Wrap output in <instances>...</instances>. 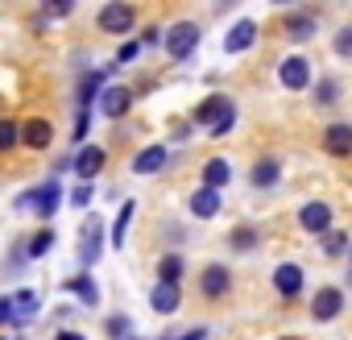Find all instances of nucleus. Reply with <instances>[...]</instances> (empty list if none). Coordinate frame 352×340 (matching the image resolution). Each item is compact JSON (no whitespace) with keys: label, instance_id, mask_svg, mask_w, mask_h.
<instances>
[{"label":"nucleus","instance_id":"22","mask_svg":"<svg viewBox=\"0 0 352 340\" xmlns=\"http://www.w3.org/2000/svg\"><path fill=\"white\" fill-rule=\"evenodd\" d=\"M183 274H187V262H183V253H162L157 257V282H170V286H179L183 282Z\"/></svg>","mask_w":352,"mask_h":340},{"label":"nucleus","instance_id":"41","mask_svg":"<svg viewBox=\"0 0 352 340\" xmlns=\"http://www.w3.org/2000/svg\"><path fill=\"white\" fill-rule=\"evenodd\" d=\"M54 340H87L83 332H54Z\"/></svg>","mask_w":352,"mask_h":340},{"label":"nucleus","instance_id":"11","mask_svg":"<svg viewBox=\"0 0 352 340\" xmlns=\"http://www.w3.org/2000/svg\"><path fill=\"white\" fill-rule=\"evenodd\" d=\"M253 42H257V21L253 17H241L224 34V54H245V50H253Z\"/></svg>","mask_w":352,"mask_h":340},{"label":"nucleus","instance_id":"30","mask_svg":"<svg viewBox=\"0 0 352 340\" xmlns=\"http://www.w3.org/2000/svg\"><path fill=\"white\" fill-rule=\"evenodd\" d=\"M50 245H54V233H50V229H42L38 237H30L25 257H46V253H50Z\"/></svg>","mask_w":352,"mask_h":340},{"label":"nucleus","instance_id":"3","mask_svg":"<svg viewBox=\"0 0 352 340\" xmlns=\"http://www.w3.org/2000/svg\"><path fill=\"white\" fill-rule=\"evenodd\" d=\"M162 42H166V54L174 63H183V59H191L199 50V25L195 21H179V25H170L162 34Z\"/></svg>","mask_w":352,"mask_h":340},{"label":"nucleus","instance_id":"16","mask_svg":"<svg viewBox=\"0 0 352 340\" xmlns=\"http://www.w3.org/2000/svg\"><path fill=\"white\" fill-rule=\"evenodd\" d=\"M278 179H282V162H278V158H257V162L249 166V187H257V191L278 187Z\"/></svg>","mask_w":352,"mask_h":340},{"label":"nucleus","instance_id":"14","mask_svg":"<svg viewBox=\"0 0 352 340\" xmlns=\"http://www.w3.org/2000/svg\"><path fill=\"white\" fill-rule=\"evenodd\" d=\"M274 290L290 303V299H298L302 295V266H294V262H282L278 270H274Z\"/></svg>","mask_w":352,"mask_h":340},{"label":"nucleus","instance_id":"43","mask_svg":"<svg viewBox=\"0 0 352 340\" xmlns=\"http://www.w3.org/2000/svg\"><path fill=\"white\" fill-rule=\"evenodd\" d=\"M348 262H352V249H348Z\"/></svg>","mask_w":352,"mask_h":340},{"label":"nucleus","instance_id":"35","mask_svg":"<svg viewBox=\"0 0 352 340\" xmlns=\"http://www.w3.org/2000/svg\"><path fill=\"white\" fill-rule=\"evenodd\" d=\"M87 133H91V112H87V108H79V116H75V133H71V137H75V141H83Z\"/></svg>","mask_w":352,"mask_h":340},{"label":"nucleus","instance_id":"15","mask_svg":"<svg viewBox=\"0 0 352 340\" xmlns=\"http://www.w3.org/2000/svg\"><path fill=\"white\" fill-rule=\"evenodd\" d=\"M323 149H327L331 158H348V153H352V125H348V120H331V125L323 129Z\"/></svg>","mask_w":352,"mask_h":340},{"label":"nucleus","instance_id":"24","mask_svg":"<svg viewBox=\"0 0 352 340\" xmlns=\"http://www.w3.org/2000/svg\"><path fill=\"white\" fill-rule=\"evenodd\" d=\"M108 71H112V67H100V71H91V75H83V79H79V108H87V104L100 96V87H104V79H108Z\"/></svg>","mask_w":352,"mask_h":340},{"label":"nucleus","instance_id":"21","mask_svg":"<svg viewBox=\"0 0 352 340\" xmlns=\"http://www.w3.org/2000/svg\"><path fill=\"white\" fill-rule=\"evenodd\" d=\"M63 290L79 295V303H83V307H100V286H96V278H91V274H75V278H67V282H63Z\"/></svg>","mask_w":352,"mask_h":340},{"label":"nucleus","instance_id":"36","mask_svg":"<svg viewBox=\"0 0 352 340\" xmlns=\"http://www.w3.org/2000/svg\"><path fill=\"white\" fill-rule=\"evenodd\" d=\"M137 54H141V42H124V46L116 50V63H133Z\"/></svg>","mask_w":352,"mask_h":340},{"label":"nucleus","instance_id":"25","mask_svg":"<svg viewBox=\"0 0 352 340\" xmlns=\"http://www.w3.org/2000/svg\"><path fill=\"white\" fill-rule=\"evenodd\" d=\"M9 299H13V323H25L38 315V290H17Z\"/></svg>","mask_w":352,"mask_h":340},{"label":"nucleus","instance_id":"13","mask_svg":"<svg viewBox=\"0 0 352 340\" xmlns=\"http://www.w3.org/2000/svg\"><path fill=\"white\" fill-rule=\"evenodd\" d=\"M129 108H133V92H129V87L112 83V87H104V92H100V112H104L108 120H120Z\"/></svg>","mask_w":352,"mask_h":340},{"label":"nucleus","instance_id":"23","mask_svg":"<svg viewBox=\"0 0 352 340\" xmlns=\"http://www.w3.org/2000/svg\"><path fill=\"white\" fill-rule=\"evenodd\" d=\"M162 166H166V145H145L133 158V175H157Z\"/></svg>","mask_w":352,"mask_h":340},{"label":"nucleus","instance_id":"26","mask_svg":"<svg viewBox=\"0 0 352 340\" xmlns=\"http://www.w3.org/2000/svg\"><path fill=\"white\" fill-rule=\"evenodd\" d=\"M133 212H137V204H133V200H124V204H120V212H116V220H112V233H108V241H112L116 249L124 245V233H129V220H133Z\"/></svg>","mask_w":352,"mask_h":340},{"label":"nucleus","instance_id":"33","mask_svg":"<svg viewBox=\"0 0 352 340\" xmlns=\"http://www.w3.org/2000/svg\"><path fill=\"white\" fill-rule=\"evenodd\" d=\"M331 50H336L340 59H352V25H344V30L336 34V42H331Z\"/></svg>","mask_w":352,"mask_h":340},{"label":"nucleus","instance_id":"32","mask_svg":"<svg viewBox=\"0 0 352 340\" xmlns=\"http://www.w3.org/2000/svg\"><path fill=\"white\" fill-rule=\"evenodd\" d=\"M104 328H108V336H112V340H129L133 319H129V315H108V323H104Z\"/></svg>","mask_w":352,"mask_h":340},{"label":"nucleus","instance_id":"19","mask_svg":"<svg viewBox=\"0 0 352 340\" xmlns=\"http://www.w3.org/2000/svg\"><path fill=\"white\" fill-rule=\"evenodd\" d=\"M179 303H183V290L170 286V282H157V286L149 290V307H153L157 315H174V311H179Z\"/></svg>","mask_w":352,"mask_h":340},{"label":"nucleus","instance_id":"12","mask_svg":"<svg viewBox=\"0 0 352 340\" xmlns=\"http://www.w3.org/2000/svg\"><path fill=\"white\" fill-rule=\"evenodd\" d=\"M187 208H191V216H195V220H216V216H220V208H224V195H220V191H212V187H199V191H191V195H187Z\"/></svg>","mask_w":352,"mask_h":340},{"label":"nucleus","instance_id":"37","mask_svg":"<svg viewBox=\"0 0 352 340\" xmlns=\"http://www.w3.org/2000/svg\"><path fill=\"white\" fill-rule=\"evenodd\" d=\"M157 42H162V30H157V25H149V30L141 34V46H157Z\"/></svg>","mask_w":352,"mask_h":340},{"label":"nucleus","instance_id":"31","mask_svg":"<svg viewBox=\"0 0 352 340\" xmlns=\"http://www.w3.org/2000/svg\"><path fill=\"white\" fill-rule=\"evenodd\" d=\"M336 100H340V83L323 75V79L315 83V104H336Z\"/></svg>","mask_w":352,"mask_h":340},{"label":"nucleus","instance_id":"29","mask_svg":"<svg viewBox=\"0 0 352 340\" xmlns=\"http://www.w3.org/2000/svg\"><path fill=\"white\" fill-rule=\"evenodd\" d=\"M17 145H21V125L0 120V153H9V149H17Z\"/></svg>","mask_w":352,"mask_h":340},{"label":"nucleus","instance_id":"39","mask_svg":"<svg viewBox=\"0 0 352 340\" xmlns=\"http://www.w3.org/2000/svg\"><path fill=\"white\" fill-rule=\"evenodd\" d=\"M0 323H13V299H0Z\"/></svg>","mask_w":352,"mask_h":340},{"label":"nucleus","instance_id":"10","mask_svg":"<svg viewBox=\"0 0 352 340\" xmlns=\"http://www.w3.org/2000/svg\"><path fill=\"white\" fill-rule=\"evenodd\" d=\"M340 311H344V290L340 286H319V295L311 299V315L319 323H331Z\"/></svg>","mask_w":352,"mask_h":340},{"label":"nucleus","instance_id":"20","mask_svg":"<svg viewBox=\"0 0 352 340\" xmlns=\"http://www.w3.org/2000/svg\"><path fill=\"white\" fill-rule=\"evenodd\" d=\"M228 179H232V162H228V158H208V162H204V187L224 191Z\"/></svg>","mask_w":352,"mask_h":340},{"label":"nucleus","instance_id":"9","mask_svg":"<svg viewBox=\"0 0 352 340\" xmlns=\"http://www.w3.org/2000/svg\"><path fill=\"white\" fill-rule=\"evenodd\" d=\"M298 224H302V233L323 237V233L331 229V208H327L323 200H311V204H302V208H298Z\"/></svg>","mask_w":352,"mask_h":340},{"label":"nucleus","instance_id":"5","mask_svg":"<svg viewBox=\"0 0 352 340\" xmlns=\"http://www.w3.org/2000/svg\"><path fill=\"white\" fill-rule=\"evenodd\" d=\"M278 83H282L286 92H307V87H311V63H307L302 54L282 59V63H278Z\"/></svg>","mask_w":352,"mask_h":340},{"label":"nucleus","instance_id":"27","mask_svg":"<svg viewBox=\"0 0 352 340\" xmlns=\"http://www.w3.org/2000/svg\"><path fill=\"white\" fill-rule=\"evenodd\" d=\"M348 249H352L348 233H340V229H327V233H323V253H327V257H344Z\"/></svg>","mask_w":352,"mask_h":340},{"label":"nucleus","instance_id":"1","mask_svg":"<svg viewBox=\"0 0 352 340\" xmlns=\"http://www.w3.org/2000/svg\"><path fill=\"white\" fill-rule=\"evenodd\" d=\"M195 125H208L212 129V137H228L232 133V125H236V104L228 100V96H220V92H212V96H204L199 100V108H195V116H191Z\"/></svg>","mask_w":352,"mask_h":340},{"label":"nucleus","instance_id":"34","mask_svg":"<svg viewBox=\"0 0 352 340\" xmlns=\"http://www.w3.org/2000/svg\"><path fill=\"white\" fill-rule=\"evenodd\" d=\"M91 200H96V187H91V183H79V187L71 191V204H75V208H87Z\"/></svg>","mask_w":352,"mask_h":340},{"label":"nucleus","instance_id":"7","mask_svg":"<svg viewBox=\"0 0 352 340\" xmlns=\"http://www.w3.org/2000/svg\"><path fill=\"white\" fill-rule=\"evenodd\" d=\"M228 290H232V270L220 266V262L204 266V274H199V295H204L208 303H216V299H224Z\"/></svg>","mask_w":352,"mask_h":340},{"label":"nucleus","instance_id":"28","mask_svg":"<svg viewBox=\"0 0 352 340\" xmlns=\"http://www.w3.org/2000/svg\"><path fill=\"white\" fill-rule=\"evenodd\" d=\"M228 245H232V253H249V249L257 245V233H253L249 224H236V229L228 233Z\"/></svg>","mask_w":352,"mask_h":340},{"label":"nucleus","instance_id":"6","mask_svg":"<svg viewBox=\"0 0 352 340\" xmlns=\"http://www.w3.org/2000/svg\"><path fill=\"white\" fill-rule=\"evenodd\" d=\"M100 253H104V224H100L96 216H87L83 237H79V266H83V274L100 262Z\"/></svg>","mask_w":352,"mask_h":340},{"label":"nucleus","instance_id":"40","mask_svg":"<svg viewBox=\"0 0 352 340\" xmlns=\"http://www.w3.org/2000/svg\"><path fill=\"white\" fill-rule=\"evenodd\" d=\"M208 336V328H191V332H183V336H174V340H204Z\"/></svg>","mask_w":352,"mask_h":340},{"label":"nucleus","instance_id":"17","mask_svg":"<svg viewBox=\"0 0 352 340\" xmlns=\"http://www.w3.org/2000/svg\"><path fill=\"white\" fill-rule=\"evenodd\" d=\"M282 34H286L290 42H311V38L319 34V21H315V13H286Z\"/></svg>","mask_w":352,"mask_h":340},{"label":"nucleus","instance_id":"4","mask_svg":"<svg viewBox=\"0 0 352 340\" xmlns=\"http://www.w3.org/2000/svg\"><path fill=\"white\" fill-rule=\"evenodd\" d=\"M96 25H100L104 34L124 38V34H133V25H137V9H133V5H120V0H112V5H104V9L96 13Z\"/></svg>","mask_w":352,"mask_h":340},{"label":"nucleus","instance_id":"2","mask_svg":"<svg viewBox=\"0 0 352 340\" xmlns=\"http://www.w3.org/2000/svg\"><path fill=\"white\" fill-rule=\"evenodd\" d=\"M17 208L34 212L38 220H54V212L63 208V187H58V179H50V183H42V187H30V191L17 200Z\"/></svg>","mask_w":352,"mask_h":340},{"label":"nucleus","instance_id":"8","mask_svg":"<svg viewBox=\"0 0 352 340\" xmlns=\"http://www.w3.org/2000/svg\"><path fill=\"white\" fill-rule=\"evenodd\" d=\"M104 162H108V149H104V145H91V141H87V145H83V149L71 158L75 175H79L83 183H91V179L100 175V170H104Z\"/></svg>","mask_w":352,"mask_h":340},{"label":"nucleus","instance_id":"42","mask_svg":"<svg viewBox=\"0 0 352 340\" xmlns=\"http://www.w3.org/2000/svg\"><path fill=\"white\" fill-rule=\"evenodd\" d=\"M282 340H302V336H282Z\"/></svg>","mask_w":352,"mask_h":340},{"label":"nucleus","instance_id":"18","mask_svg":"<svg viewBox=\"0 0 352 340\" xmlns=\"http://www.w3.org/2000/svg\"><path fill=\"white\" fill-rule=\"evenodd\" d=\"M50 141H54V125H50V120L30 116V120L21 125V145H30V149H50Z\"/></svg>","mask_w":352,"mask_h":340},{"label":"nucleus","instance_id":"38","mask_svg":"<svg viewBox=\"0 0 352 340\" xmlns=\"http://www.w3.org/2000/svg\"><path fill=\"white\" fill-rule=\"evenodd\" d=\"M75 5H67V0H63V5H46V17H67Z\"/></svg>","mask_w":352,"mask_h":340}]
</instances>
